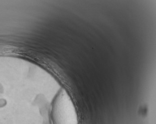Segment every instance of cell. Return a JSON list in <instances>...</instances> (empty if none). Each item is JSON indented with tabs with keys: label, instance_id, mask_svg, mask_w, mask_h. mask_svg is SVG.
<instances>
[{
	"label": "cell",
	"instance_id": "6da1fadb",
	"mask_svg": "<svg viewBox=\"0 0 156 124\" xmlns=\"http://www.w3.org/2000/svg\"><path fill=\"white\" fill-rule=\"evenodd\" d=\"M53 113L56 124H77L74 105L64 91H62L56 98Z\"/></svg>",
	"mask_w": 156,
	"mask_h": 124
}]
</instances>
